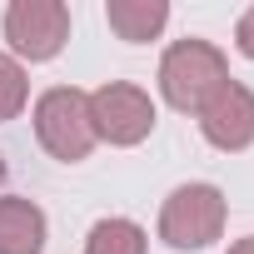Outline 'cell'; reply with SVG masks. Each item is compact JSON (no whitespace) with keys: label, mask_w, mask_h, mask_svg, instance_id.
<instances>
[{"label":"cell","mask_w":254,"mask_h":254,"mask_svg":"<svg viewBox=\"0 0 254 254\" xmlns=\"http://www.w3.org/2000/svg\"><path fill=\"white\" fill-rule=\"evenodd\" d=\"M35 140H40L55 160H65V165L85 160V155L95 150L90 95L75 90V85H55V90H45V95L35 100Z\"/></svg>","instance_id":"cell-2"},{"label":"cell","mask_w":254,"mask_h":254,"mask_svg":"<svg viewBox=\"0 0 254 254\" xmlns=\"http://www.w3.org/2000/svg\"><path fill=\"white\" fill-rule=\"evenodd\" d=\"M5 40L20 60H55L70 40V10L60 0H10Z\"/></svg>","instance_id":"cell-5"},{"label":"cell","mask_w":254,"mask_h":254,"mask_svg":"<svg viewBox=\"0 0 254 254\" xmlns=\"http://www.w3.org/2000/svg\"><path fill=\"white\" fill-rule=\"evenodd\" d=\"M0 180H5V155H0Z\"/></svg>","instance_id":"cell-13"},{"label":"cell","mask_w":254,"mask_h":254,"mask_svg":"<svg viewBox=\"0 0 254 254\" xmlns=\"http://www.w3.org/2000/svg\"><path fill=\"white\" fill-rule=\"evenodd\" d=\"M105 20H110V30H115L120 40L145 45V40H155V35L165 30L170 5H165V0H110V5H105Z\"/></svg>","instance_id":"cell-8"},{"label":"cell","mask_w":254,"mask_h":254,"mask_svg":"<svg viewBox=\"0 0 254 254\" xmlns=\"http://www.w3.org/2000/svg\"><path fill=\"white\" fill-rule=\"evenodd\" d=\"M90 125H95V140L110 145H140L155 130V100L140 85H125L110 80L90 95Z\"/></svg>","instance_id":"cell-4"},{"label":"cell","mask_w":254,"mask_h":254,"mask_svg":"<svg viewBox=\"0 0 254 254\" xmlns=\"http://www.w3.org/2000/svg\"><path fill=\"white\" fill-rule=\"evenodd\" d=\"M229 80V60L219 55V45L209 40H175L160 60V90L175 110L199 115L204 100Z\"/></svg>","instance_id":"cell-1"},{"label":"cell","mask_w":254,"mask_h":254,"mask_svg":"<svg viewBox=\"0 0 254 254\" xmlns=\"http://www.w3.org/2000/svg\"><path fill=\"white\" fill-rule=\"evenodd\" d=\"M45 249V214L40 204L5 194L0 199V254H40Z\"/></svg>","instance_id":"cell-7"},{"label":"cell","mask_w":254,"mask_h":254,"mask_svg":"<svg viewBox=\"0 0 254 254\" xmlns=\"http://www.w3.org/2000/svg\"><path fill=\"white\" fill-rule=\"evenodd\" d=\"M85 254H145V229L135 219H100L85 234Z\"/></svg>","instance_id":"cell-9"},{"label":"cell","mask_w":254,"mask_h":254,"mask_svg":"<svg viewBox=\"0 0 254 254\" xmlns=\"http://www.w3.org/2000/svg\"><path fill=\"white\" fill-rule=\"evenodd\" d=\"M25 95H30V85H25L20 60L0 55V125H5V120H15V115L25 110Z\"/></svg>","instance_id":"cell-10"},{"label":"cell","mask_w":254,"mask_h":254,"mask_svg":"<svg viewBox=\"0 0 254 254\" xmlns=\"http://www.w3.org/2000/svg\"><path fill=\"white\" fill-rule=\"evenodd\" d=\"M224 194L214 185H180L160 209V239L170 249H204L224 234Z\"/></svg>","instance_id":"cell-3"},{"label":"cell","mask_w":254,"mask_h":254,"mask_svg":"<svg viewBox=\"0 0 254 254\" xmlns=\"http://www.w3.org/2000/svg\"><path fill=\"white\" fill-rule=\"evenodd\" d=\"M234 45H239V55H249V60H254V5L239 15V25H234Z\"/></svg>","instance_id":"cell-11"},{"label":"cell","mask_w":254,"mask_h":254,"mask_svg":"<svg viewBox=\"0 0 254 254\" xmlns=\"http://www.w3.org/2000/svg\"><path fill=\"white\" fill-rule=\"evenodd\" d=\"M199 130H204V140H209L214 150H224V155L249 150V145H254V90L229 75V80L204 100Z\"/></svg>","instance_id":"cell-6"},{"label":"cell","mask_w":254,"mask_h":254,"mask_svg":"<svg viewBox=\"0 0 254 254\" xmlns=\"http://www.w3.org/2000/svg\"><path fill=\"white\" fill-rule=\"evenodd\" d=\"M229 254H254V234H249V239H234V244H229Z\"/></svg>","instance_id":"cell-12"}]
</instances>
